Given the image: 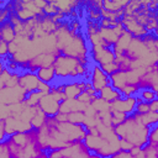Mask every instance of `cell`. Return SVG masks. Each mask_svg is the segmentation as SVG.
<instances>
[{
  "label": "cell",
  "mask_w": 158,
  "mask_h": 158,
  "mask_svg": "<svg viewBox=\"0 0 158 158\" xmlns=\"http://www.w3.org/2000/svg\"><path fill=\"white\" fill-rule=\"evenodd\" d=\"M52 4L57 7L58 12L63 14L65 17L69 16L70 12H72L77 6L80 5V2H78V1H72V0H69V1H68V0H65V1H63V0H59V1H52Z\"/></svg>",
  "instance_id": "obj_21"
},
{
  "label": "cell",
  "mask_w": 158,
  "mask_h": 158,
  "mask_svg": "<svg viewBox=\"0 0 158 158\" xmlns=\"http://www.w3.org/2000/svg\"><path fill=\"white\" fill-rule=\"evenodd\" d=\"M100 68H101V70H102L105 74H107L109 77H110L111 74H114L115 72L118 70V67H117V64H116L115 62L109 63V64H105V65H101Z\"/></svg>",
  "instance_id": "obj_37"
},
{
  "label": "cell",
  "mask_w": 158,
  "mask_h": 158,
  "mask_svg": "<svg viewBox=\"0 0 158 158\" xmlns=\"http://www.w3.org/2000/svg\"><path fill=\"white\" fill-rule=\"evenodd\" d=\"M0 158H11L10 156V152H9V148L4 142H0Z\"/></svg>",
  "instance_id": "obj_41"
},
{
  "label": "cell",
  "mask_w": 158,
  "mask_h": 158,
  "mask_svg": "<svg viewBox=\"0 0 158 158\" xmlns=\"http://www.w3.org/2000/svg\"><path fill=\"white\" fill-rule=\"evenodd\" d=\"M90 84H91V88L96 91V94L102 89L105 88L106 85H110V77L107 74H105L101 68L96 64L93 65V68L90 69Z\"/></svg>",
  "instance_id": "obj_12"
},
{
  "label": "cell",
  "mask_w": 158,
  "mask_h": 158,
  "mask_svg": "<svg viewBox=\"0 0 158 158\" xmlns=\"http://www.w3.org/2000/svg\"><path fill=\"white\" fill-rule=\"evenodd\" d=\"M149 111V109H148V102H138V104H136V107H135V111L133 112H136V114H138V115H142V114H146V112H148Z\"/></svg>",
  "instance_id": "obj_38"
},
{
  "label": "cell",
  "mask_w": 158,
  "mask_h": 158,
  "mask_svg": "<svg viewBox=\"0 0 158 158\" xmlns=\"http://www.w3.org/2000/svg\"><path fill=\"white\" fill-rule=\"evenodd\" d=\"M5 4V1H0V5H4Z\"/></svg>",
  "instance_id": "obj_47"
},
{
  "label": "cell",
  "mask_w": 158,
  "mask_h": 158,
  "mask_svg": "<svg viewBox=\"0 0 158 158\" xmlns=\"http://www.w3.org/2000/svg\"><path fill=\"white\" fill-rule=\"evenodd\" d=\"M6 139V135H5V131H4V126H2V121L0 123V142H4Z\"/></svg>",
  "instance_id": "obj_46"
},
{
  "label": "cell",
  "mask_w": 158,
  "mask_h": 158,
  "mask_svg": "<svg viewBox=\"0 0 158 158\" xmlns=\"http://www.w3.org/2000/svg\"><path fill=\"white\" fill-rule=\"evenodd\" d=\"M15 36L16 33L14 31V27L9 21L0 25V40H2L6 43H10L15 40Z\"/></svg>",
  "instance_id": "obj_23"
},
{
  "label": "cell",
  "mask_w": 158,
  "mask_h": 158,
  "mask_svg": "<svg viewBox=\"0 0 158 158\" xmlns=\"http://www.w3.org/2000/svg\"><path fill=\"white\" fill-rule=\"evenodd\" d=\"M2 126H4V131L6 137L19 133V132H27L30 130H32L31 123L25 122L22 120H20L17 116H7L5 120H2Z\"/></svg>",
  "instance_id": "obj_8"
},
{
  "label": "cell",
  "mask_w": 158,
  "mask_h": 158,
  "mask_svg": "<svg viewBox=\"0 0 158 158\" xmlns=\"http://www.w3.org/2000/svg\"><path fill=\"white\" fill-rule=\"evenodd\" d=\"M98 96H99L100 99L105 100V101L109 102V104L112 102V101H115V100H117V99H120V98H122L121 93H120L118 90L114 89L111 85H106L105 88H102V89L98 93Z\"/></svg>",
  "instance_id": "obj_20"
},
{
  "label": "cell",
  "mask_w": 158,
  "mask_h": 158,
  "mask_svg": "<svg viewBox=\"0 0 158 158\" xmlns=\"http://www.w3.org/2000/svg\"><path fill=\"white\" fill-rule=\"evenodd\" d=\"M59 104L60 102L58 100H56L51 93H48L41 98L40 102H38V107L44 112V115L47 117H53L59 112Z\"/></svg>",
  "instance_id": "obj_15"
},
{
  "label": "cell",
  "mask_w": 158,
  "mask_h": 158,
  "mask_svg": "<svg viewBox=\"0 0 158 158\" xmlns=\"http://www.w3.org/2000/svg\"><path fill=\"white\" fill-rule=\"evenodd\" d=\"M7 56V43L0 40V57L4 58Z\"/></svg>",
  "instance_id": "obj_43"
},
{
  "label": "cell",
  "mask_w": 158,
  "mask_h": 158,
  "mask_svg": "<svg viewBox=\"0 0 158 158\" xmlns=\"http://www.w3.org/2000/svg\"><path fill=\"white\" fill-rule=\"evenodd\" d=\"M57 41V49L60 54L79 59V62L89 67V48L85 37L80 31H73L69 27V22H58V27L54 32Z\"/></svg>",
  "instance_id": "obj_2"
},
{
  "label": "cell",
  "mask_w": 158,
  "mask_h": 158,
  "mask_svg": "<svg viewBox=\"0 0 158 158\" xmlns=\"http://www.w3.org/2000/svg\"><path fill=\"white\" fill-rule=\"evenodd\" d=\"M27 93L17 84L15 86H5L0 90V104L5 106H10L17 102H22L26 98Z\"/></svg>",
  "instance_id": "obj_7"
},
{
  "label": "cell",
  "mask_w": 158,
  "mask_h": 158,
  "mask_svg": "<svg viewBox=\"0 0 158 158\" xmlns=\"http://www.w3.org/2000/svg\"><path fill=\"white\" fill-rule=\"evenodd\" d=\"M141 149L144 158H158V146L146 143Z\"/></svg>",
  "instance_id": "obj_29"
},
{
  "label": "cell",
  "mask_w": 158,
  "mask_h": 158,
  "mask_svg": "<svg viewBox=\"0 0 158 158\" xmlns=\"http://www.w3.org/2000/svg\"><path fill=\"white\" fill-rule=\"evenodd\" d=\"M99 35H100L101 40L105 43L109 44L110 48L116 43V41L118 38V36L115 33V31H114L112 27H100L99 28Z\"/></svg>",
  "instance_id": "obj_22"
},
{
  "label": "cell",
  "mask_w": 158,
  "mask_h": 158,
  "mask_svg": "<svg viewBox=\"0 0 158 158\" xmlns=\"http://www.w3.org/2000/svg\"><path fill=\"white\" fill-rule=\"evenodd\" d=\"M88 16H89V21H94V22H99L101 19L100 10L90 7V6H88Z\"/></svg>",
  "instance_id": "obj_36"
},
{
  "label": "cell",
  "mask_w": 158,
  "mask_h": 158,
  "mask_svg": "<svg viewBox=\"0 0 158 158\" xmlns=\"http://www.w3.org/2000/svg\"><path fill=\"white\" fill-rule=\"evenodd\" d=\"M85 120V115L84 112H72L68 114V122L75 123V125H83Z\"/></svg>",
  "instance_id": "obj_33"
},
{
  "label": "cell",
  "mask_w": 158,
  "mask_h": 158,
  "mask_svg": "<svg viewBox=\"0 0 158 158\" xmlns=\"http://www.w3.org/2000/svg\"><path fill=\"white\" fill-rule=\"evenodd\" d=\"M86 130L83 125L59 122L54 117H47L46 122L37 130V138L44 152L64 148L74 142H83Z\"/></svg>",
  "instance_id": "obj_1"
},
{
  "label": "cell",
  "mask_w": 158,
  "mask_h": 158,
  "mask_svg": "<svg viewBox=\"0 0 158 158\" xmlns=\"http://www.w3.org/2000/svg\"><path fill=\"white\" fill-rule=\"evenodd\" d=\"M53 69L56 78L58 79H68V78H90V72L89 67L83 65L79 59L68 57L64 54H59L56 57L54 63H53Z\"/></svg>",
  "instance_id": "obj_5"
},
{
  "label": "cell",
  "mask_w": 158,
  "mask_h": 158,
  "mask_svg": "<svg viewBox=\"0 0 158 158\" xmlns=\"http://www.w3.org/2000/svg\"><path fill=\"white\" fill-rule=\"evenodd\" d=\"M9 16H10V11L5 7V4L0 5V25L6 22L9 20Z\"/></svg>",
  "instance_id": "obj_39"
},
{
  "label": "cell",
  "mask_w": 158,
  "mask_h": 158,
  "mask_svg": "<svg viewBox=\"0 0 158 158\" xmlns=\"http://www.w3.org/2000/svg\"><path fill=\"white\" fill-rule=\"evenodd\" d=\"M46 120H47V116L44 115V112L37 106V110H36V114H35V116L32 117V120H31V127L33 128V130H38L44 122H46Z\"/></svg>",
  "instance_id": "obj_27"
},
{
  "label": "cell",
  "mask_w": 158,
  "mask_h": 158,
  "mask_svg": "<svg viewBox=\"0 0 158 158\" xmlns=\"http://www.w3.org/2000/svg\"><path fill=\"white\" fill-rule=\"evenodd\" d=\"M122 96H135V94L138 93V88L135 85H126L120 90Z\"/></svg>",
  "instance_id": "obj_35"
},
{
  "label": "cell",
  "mask_w": 158,
  "mask_h": 158,
  "mask_svg": "<svg viewBox=\"0 0 158 158\" xmlns=\"http://www.w3.org/2000/svg\"><path fill=\"white\" fill-rule=\"evenodd\" d=\"M132 38H133V37H132L127 31H123V33H121V35L118 36L116 43L111 47L115 58H117V57H120V56H122V54L125 53V51L128 48V46H130Z\"/></svg>",
  "instance_id": "obj_18"
},
{
  "label": "cell",
  "mask_w": 158,
  "mask_h": 158,
  "mask_svg": "<svg viewBox=\"0 0 158 158\" xmlns=\"http://www.w3.org/2000/svg\"><path fill=\"white\" fill-rule=\"evenodd\" d=\"M143 102H151L152 100L157 99V93L153 91L152 89H141L138 90V95H137Z\"/></svg>",
  "instance_id": "obj_31"
},
{
  "label": "cell",
  "mask_w": 158,
  "mask_h": 158,
  "mask_svg": "<svg viewBox=\"0 0 158 158\" xmlns=\"http://www.w3.org/2000/svg\"><path fill=\"white\" fill-rule=\"evenodd\" d=\"M138 90L141 89H152L157 93L158 90V74H157V65L149 67L148 70L139 78V81L137 84Z\"/></svg>",
  "instance_id": "obj_14"
},
{
  "label": "cell",
  "mask_w": 158,
  "mask_h": 158,
  "mask_svg": "<svg viewBox=\"0 0 158 158\" xmlns=\"http://www.w3.org/2000/svg\"><path fill=\"white\" fill-rule=\"evenodd\" d=\"M5 143L9 148L11 158H48L37 138V130L19 132L6 137Z\"/></svg>",
  "instance_id": "obj_3"
},
{
  "label": "cell",
  "mask_w": 158,
  "mask_h": 158,
  "mask_svg": "<svg viewBox=\"0 0 158 158\" xmlns=\"http://www.w3.org/2000/svg\"><path fill=\"white\" fill-rule=\"evenodd\" d=\"M36 75L37 78L43 81V83H47V84H51L53 83V80L56 79V74H54V69H53V65L52 67H46V68H40L37 72H36Z\"/></svg>",
  "instance_id": "obj_24"
},
{
  "label": "cell",
  "mask_w": 158,
  "mask_h": 158,
  "mask_svg": "<svg viewBox=\"0 0 158 158\" xmlns=\"http://www.w3.org/2000/svg\"><path fill=\"white\" fill-rule=\"evenodd\" d=\"M127 2H128L127 0H105V1H102V9L109 12L115 14V12L122 10Z\"/></svg>",
  "instance_id": "obj_25"
},
{
  "label": "cell",
  "mask_w": 158,
  "mask_h": 158,
  "mask_svg": "<svg viewBox=\"0 0 158 158\" xmlns=\"http://www.w3.org/2000/svg\"><path fill=\"white\" fill-rule=\"evenodd\" d=\"M48 158H101L91 153L83 142H74L64 148L47 152Z\"/></svg>",
  "instance_id": "obj_6"
},
{
  "label": "cell",
  "mask_w": 158,
  "mask_h": 158,
  "mask_svg": "<svg viewBox=\"0 0 158 158\" xmlns=\"http://www.w3.org/2000/svg\"><path fill=\"white\" fill-rule=\"evenodd\" d=\"M38 81H40V79L37 78L36 73H32V72H23L19 75V85L27 94L37 90Z\"/></svg>",
  "instance_id": "obj_16"
},
{
  "label": "cell",
  "mask_w": 158,
  "mask_h": 158,
  "mask_svg": "<svg viewBox=\"0 0 158 158\" xmlns=\"http://www.w3.org/2000/svg\"><path fill=\"white\" fill-rule=\"evenodd\" d=\"M148 109L152 112H158V99H154L151 102H148Z\"/></svg>",
  "instance_id": "obj_44"
},
{
  "label": "cell",
  "mask_w": 158,
  "mask_h": 158,
  "mask_svg": "<svg viewBox=\"0 0 158 158\" xmlns=\"http://www.w3.org/2000/svg\"><path fill=\"white\" fill-rule=\"evenodd\" d=\"M132 148H133V146H132L131 143H128V142H127V141H125V139H120V151L130 152Z\"/></svg>",
  "instance_id": "obj_42"
},
{
  "label": "cell",
  "mask_w": 158,
  "mask_h": 158,
  "mask_svg": "<svg viewBox=\"0 0 158 158\" xmlns=\"http://www.w3.org/2000/svg\"><path fill=\"white\" fill-rule=\"evenodd\" d=\"M86 105L78 101L77 99H65L59 104V112L62 114H72V112H83Z\"/></svg>",
  "instance_id": "obj_19"
},
{
  "label": "cell",
  "mask_w": 158,
  "mask_h": 158,
  "mask_svg": "<svg viewBox=\"0 0 158 158\" xmlns=\"http://www.w3.org/2000/svg\"><path fill=\"white\" fill-rule=\"evenodd\" d=\"M57 121H59V122H65V121H68V115L67 114H62V112H58L56 116H53Z\"/></svg>",
  "instance_id": "obj_45"
},
{
  "label": "cell",
  "mask_w": 158,
  "mask_h": 158,
  "mask_svg": "<svg viewBox=\"0 0 158 158\" xmlns=\"http://www.w3.org/2000/svg\"><path fill=\"white\" fill-rule=\"evenodd\" d=\"M136 96H122L112 102H110L111 111H118L125 115H131L136 107Z\"/></svg>",
  "instance_id": "obj_13"
},
{
  "label": "cell",
  "mask_w": 158,
  "mask_h": 158,
  "mask_svg": "<svg viewBox=\"0 0 158 158\" xmlns=\"http://www.w3.org/2000/svg\"><path fill=\"white\" fill-rule=\"evenodd\" d=\"M1 59H2V58H1V57H0V60H1Z\"/></svg>",
  "instance_id": "obj_48"
},
{
  "label": "cell",
  "mask_w": 158,
  "mask_h": 158,
  "mask_svg": "<svg viewBox=\"0 0 158 158\" xmlns=\"http://www.w3.org/2000/svg\"><path fill=\"white\" fill-rule=\"evenodd\" d=\"M89 52H90V58L99 67L115 62V56L111 48H105L102 46H93L89 49Z\"/></svg>",
  "instance_id": "obj_9"
},
{
  "label": "cell",
  "mask_w": 158,
  "mask_h": 158,
  "mask_svg": "<svg viewBox=\"0 0 158 158\" xmlns=\"http://www.w3.org/2000/svg\"><path fill=\"white\" fill-rule=\"evenodd\" d=\"M90 105L93 106V109H94L98 114H100V112H105V111H109V110H110V104L106 102L105 100L100 99L99 96H98Z\"/></svg>",
  "instance_id": "obj_30"
},
{
  "label": "cell",
  "mask_w": 158,
  "mask_h": 158,
  "mask_svg": "<svg viewBox=\"0 0 158 158\" xmlns=\"http://www.w3.org/2000/svg\"><path fill=\"white\" fill-rule=\"evenodd\" d=\"M44 94H42L41 91H38V90H36V91H32V93H30V94H27L26 95V98H25V100H23V104L26 105V106H38V102H40V100H41V98L43 96Z\"/></svg>",
  "instance_id": "obj_28"
},
{
  "label": "cell",
  "mask_w": 158,
  "mask_h": 158,
  "mask_svg": "<svg viewBox=\"0 0 158 158\" xmlns=\"http://www.w3.org/2000/svg\"><path fill=\"white\" fill-rule=\"evenodd\" d=\"M56 54L53 53H41L36 56L33 59H31L23 68L25 72H32L36 73L40 68H46V67H52L56 59Z\"/></svg>",
  "instance_id": "obj_10"
},
{
  "label": "cell",
  "mask_w": 158,
  "mask_h": 158,
  "mask_svg": "<svg viewBox=\"0 0 158 158\" xmlns=\"http://www.w3.org/2000/svg\"><path fill=\"white\" fill-rule=\"evenodd\" d=\"M52 89V85L51 84H47V83H43V81H38V85H37V90L41 91L42 94H48Z\"/></svg>",
  "instance_id": "obj_40"
},
{
  "label": "cell",
  "mask_w": 158,
  "mask_h": 158,
  "mask_svg": "<svg viewBox=\"0 0 158 158\" xmlns=\"http://www.w3.org/2000/svg\"><path fill=\"white\" fill-rule=\"evenodd\" d=\"M110 114H111V126H112V127L120 125V123L123 122L125 118L127 117V115H125V114H122V112H118V111H111V110H110Z\"/></svg>",
  "instance_id": "obj_32"
},
{
  "label": "cell",
  "mask_w": 158,
  "mask_h": 158,
  "mask_svg": "<svg viewBox=\"0 0 158 158\" xmlns=\"http://www.w3.org/2000/svg\"><path fill=\"white\" fill-rule=\"evenodd\" d=\"M0 123H1V121H0Z\"/></svg>",
  "instance_id": "obj_49"
},
{
  "label": "cell",
  "mask_w": 158,
  "mask_h": 158,
  "mask_svg": "<svg viewBox=\"0 0 158 158\" xmlns=\"http://www.w3.org/2000/svg\"><path fill=\"white\" fill-rule=\"evenodd\" d=\"M85 88H86V80H74L64 84L63 94L65 99H77L79 94L85 91Z\"/></svg>",
  "instance_id": "obj_17"
},
{
  "label": "cell",
  "mask_w": 158,
  "mask_h": 158,
  "mask_svg": "<svg viewBox=\"0 0 158 158\" xmlns=\"http://www.w3.org/2000/svg\"><path fill=\"white\" fill-rule=\"evenodd\" d=\"M120 21L123 26V30L127 31L133 38H142L143 36H146L148 33V31L142 25H139L133 16L123 15Z\"/></svg>",
  "instance_id": "obj_11"
},
{
  "label": "cell",
  "mask_w": 158,
  "mask_h": 158,
  "mask_svg": "<svg viewBox=\"0 0 158 158\" xmlns=\"http://www.w3.org/2000/svg\"><path fill=\"white\" fill-rule=\"evenodd\" d=\"M137 116H138L139 121H141L144 126H147V127H151V126H153V125H157V121H158V112L148 111V112L142 114V115H138V114H137Z\"/></svg>",
  "instance_id": "obj_26"
},
{
  "label": "cell",
  "mask_w": 158,
  "mask_h": 158,
  "mask_svg": "<svg viewBox=\"0 0 158 158\" xmlns=\"http://www.w3.org/2000/svg\"><path fill=\"white\" fill-rule=\"evenodd\" d=\"M147 143L158 146V132H157V125H153V126H151V127H149V132H148V141H147Z\"/></svg>",
  "instance_id": "obj_34"
},
{
  "label": "cell",
  "mask_w": 158,
  "mask_h": 158,
  "mask_svg": "<svg viewBox=\"0 0 158 158\" xmlns=\"http://www.w3.org/2000/svg\"><path fill=\"white\" fill-rule=\"evenodd\" d=\"M115 133L120 139H125L131 143L133 147L142 148L148 141V132L149 127L144 126L136 112L128 115L123 122L114 127Z\"/></svg>",
  "instance_id": "obj_4"
}]
</instances>
